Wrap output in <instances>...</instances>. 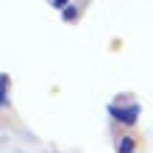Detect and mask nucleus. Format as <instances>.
I'll list each match as a JSON object with an SVG mask.
<instances>
[{"label": "nucleus", "instance_id": "f257e3e1", "mask_svg": "<svg viewBox=\"0 0 153 153\" xmlns=\"http://www.w3.org/2000/svg\"><path fill=\"white\" fill-rule=\"evenodd\" d=\"M109 114L117 123H123V125H137V120H139V103H131V106H114L111 103Z\"/></svg>", "mask_w": 153, "mask_h": 153}, {"label": "nucleus", "instance_id": "39448f33", "mask_svg": "<svg viewBox=\"0 0 153 153\" xmlns=\"http://www.w3.org/2000/svg\"><path fill=\"white\" fill-rule=\"evenodd\" d=\"M50 3L56 6V8H67V0H50Z\"/></svg>", "mask_w": 153, "mask_h": 153}, {"label": "nucleus", "instance_id": "7ed1b4c3", "mask_svg": "<svg viewBox=\"0 0 153 153\" xmlns=\"http://www.w3.org/2000/svg\"><path fill=\"white\" fill-rule=\"evenodd\" d=\"M0 106H8V75H0Z\"/></svg>", "mask_w": 153, "mask_h": 153}, {"label": "nucleus", "instance_id": "f03ea898", "mask_svg": "<svg viewBox=\"0 0 153 153\" xmlns=\"http://www.w3.org/2000/svg\"><path fill=\"white\" fill-rule=\"evenodd\" d=\"M117 153H137V142H134L131 137H120V142H117Z\"/></svg>", "mask_w": 153, "mask_h": 153}, {"label": "nucleus", "instance_id": "20e7f679", "mask_svg": "<svg viewBox=\"0 0 153 153\" xmlns=\"http://www.w3.org/2000/svg\"><path fill=\"white\" fill-rule=\"evenodd\" d=\"M61 17H64L67 22H70V20H75V17H78V8H75V6H67V8H64V14H61Z\"/></svg>", "mask_w": 153, "mask_h": 153}]
</instances>
